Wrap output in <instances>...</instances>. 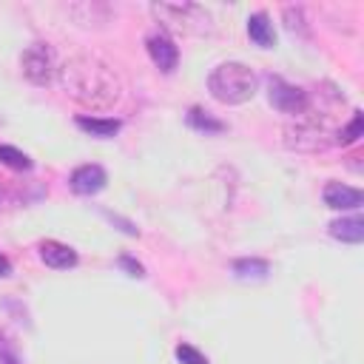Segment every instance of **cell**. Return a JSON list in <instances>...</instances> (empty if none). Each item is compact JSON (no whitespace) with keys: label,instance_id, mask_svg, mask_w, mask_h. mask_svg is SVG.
Here are the masks:
<instances>
[{"label":"cell","instance_id":"18","mask_svg":"<svg viewBox=\"0 0 364 364\" xmlns=\"http://www.w3.org/2000/svg\"><path fill=\"white\" fill-rule=\"evenodd\" d=\"M173 355H176V361H179V364H210L205 353H199L193 344H185V341L173 347Z\"/></svg>","mask_w":364,"mask_h":364},{"label":"cell","instance_id":"16","mask_svg":"<svg viewBox=\"0 0 364 364\" xmlns=\"http://www.w3.org/2000/svg\"><path fill=\"white\" fill-rule=\"evenodd\" d=\"M361 136H364V114L355 108V111H353V117H350V122H347V125H341V128L333 134V145L347 148V145H355Z\"/></svg>","mask_w":364,"mask_h":364},{"label":"cell","instance_id":"11","mask_svg":"<svg viewBox=\"0 0 364 364\" xmlns=\"http://www.w3.org/2000/svg\"><path fill=\"white\" fill-rule=\"evenodd\" d=\"M74 125H77L80 131H85L88 136H94V139H111V136H117V134H119L122 119H117V117H91V114H77V117H74Z\"/></svg>","mask_w":364,"mask_h":364},{"label":"cell","instance_id":"5","mask_svg":"<svg viewBox=\"0 0 364 364\" xmlns=\"http://www.w3.org/2000/svg\"><path fill=\"white\" fill-rule=\"evenodd\" d=\"M57 65H60V60L54 57V51H51L48 43H31L20 54L23 77L31 85H51L57 80Z\"/></svg>","mask_w":364,"mask_h":364},{"label":"cell","instance_id":"1","mask_svg":"<svg viewBox=\"0 0 364 364\" xmlns=\"http://www.w3.org/2000/svg\"><path fill=\"white\" fill-rule=\"evenodd\" d=\"M57 82L63 94L85 111H111L122 100V80L114 65L88 51H77L60 60Z\"/></svg>","mask_w":364,"mask_h":364},{"label":"cell","instance_id":"6","mask_svg":"<svg viewBox=\"0 0 364 364\" xmlns=\"http://www.w3.org/2000/svg\"><path fill=\"white\" fill-rule=\"evenodd\" d=\"M264 88H267V102L279 111V114H287V117H301L304 111H310V94L293 82H287L284 77L279 74H270L264 80Z\"/></svg>","mask_w":364,"mask_h":364},{"label":"cell","instance_id":"22","mask_svg":"<svg viewBox=\"0 0 364 364\" xmlns=\"http://www.w3.org/2000/svg\"><path fill=\"white\" fill-rule=\"evenodd\" d=\"M9 276H11V262L0 253V279H9Z\"/></svg>","mask_w":364,"mask_h":364},{"label":"cell","instance_id":"13","mask_svg":"<svg viewBox=\"0 0 364 364\" xmlns=\"http://www.w3.org/2000/svg\"><path fill=\"white\" fill-rule=\"evenodd\" d=\"M230 273L239 282H264L270 276V262L259 259V256H242L230 262Z\"/></svg>","mask_w":364,"mask_h":364},{"label":"cell","instance_id":"20","mask_svg":"<svg viewBox=\"0 0 364 364\" xmlns=\"http://www.w3.org/2000/svg\"><path fill=\"white\" fill-rule=\"evenodd\" d=\"M117 267H122V270H125L131 279H145V267H142V264H139L134 256H128V253H122V256L117 259Z\"/></svg>","mask_w":364,"mask_h":364},{"label":"cell","instance_id":"14","mask_svg":"<svg viewBox=\"0 0 364 364\" xmlns=\"http://www.w3.org/2000/svg\"><path fill=\"white\" fill-rule=\"evenodd\" d=\"M245 28H247V37H250L253 46H259V48H273L276 46V28H273V23L264 11H253L247 17Z\"/></svg>","mask_w":364,"mask_h":364},{"label":"cell","instance_id":"8","mask_svg":"<svg viewBox=\"0 0 364 364\" xmlns=\"http://www.w3.org/2000/svg\"><path fill=\"white\" fill-rule=\"evenodd\" d=\"M105 185H108V173H105V168L97 165V162H85V165L74 168L71 176H68V188H71L77 196H97Z\"/></svg>","mask_w":364,"mask_h":364},{"label":"cell","instance_id":"12","mask_svg":"<svg viewBox=\"0 0 364 364\" xmlns=\"http://www.w3.org/2000/svg\"><path fill=\"white\" fill-rule=\"evenodd\" d=\"M327 233L338 242H347V245H361L364 242V219L358 213L353 216H341V219H333L327 225Z\"/></svg>","mask_w":364,"mask_h":364},{"label":"cell","instance_id":"19","mask_svg":"<svg viewBox=\"0 0 364 364\" xmlns=\"http://www.w3.org/2000/svg\"><path fill=\"white\" fill-rule=\"evenodd\" d=\"M0 364H23V358H20L17 347H14V341H11L6 333H0Z\"/></svg>","mask_w":364,"mask_h":364},{"label":"cell","instance_id":"15","mask_svg":"<svg viewBox=\"0 0 364 364\" xmlns=\"http://www.w3.org/2000/svg\"><path fill=\"white\" fill-rule=\"evenodd\" d=\"M185 122H188L193 131L205 134V136H213V134H222V131H225V122H222V119H216L213 114H208L205 108H196V105L188 108Z\"/></svg>","mask_w":364,"mask_h":364},{"label":"cell","instance_id":"2","mask_svg":"<svg viewBox=\"0 0 364 364\" xmlns=\"http://www.w3.org/2000/svg\"><path fill=\"white\" fill-rule=\"evenodd\" d=\"M208 94L222 102V105H245L247 100L256 97L259 91V77L250 65L239 63V60H228V63H219L210 68L208 80Z\"/></svg>","mask_w":364,"mask_h":364},{"label":"cell","instance_id":"7","mask_svg":"<svg viewBox=\"0 0 364 364\" xmlns=\"http://www.w3.org/2000/svg\"><path fill=\"white\" fill-rule=\"evenodd\" d=\"M145 48H148L151 63H154L162 74H173V71H176V65H179V46L173 43V37H171L168 31H162V28L151 31V34L145 37Z\"/></svg>","mask_w":364,"mask_h":364},{"label":"cell","instance_id":"4","mask_svg":"<svg viewBox=\"0 0 364 364\" xmlns=\"http://www.w3.org/2000/svg\"><path fill=\"white\" fill-rule=\"evenodd\" d=\"M284 142L293 151H324L327 145H333V131L327 128V119L304 111L284 128Z\"/></svg>","mask_w":364,"mask_h":364},{"label":"cell","instance_id":"3","mask_svg":"<svg viewBox=\"0 0 364 364\" xmlns=\"http://www.w3.org/2000/svg\"><path fill=\"white\" fill-rule=\"evenodd\" d=\"M151 14L162 23V31L182 34H205L210 31V14L196 3H154Z\"/></svg>","mask_w":364,"mask_h":364},{"label":"cell","instance_id":"10","mask_svg":"<svg viewBox=\"0 0 364 364\" xmlns=\"http://www.w3.org/2000/svg\"><path fill=\"white\" fill-rule=\"evenodd\" d=\"M37 256H40V262H43L46 267H51V270H71V267H77V262H80L77 250H74L71 245H65V242H57V239L40 242V245H37Z\"/></svg>","mask_w":364,"mask_h":364},{"label":"cell","instance_id":"9","mask_svg":"<svg viewBox=\"0 0 364 364\" xmlns=\"http://www.w3.org/2000/svg\"><path fill=\"white\" fill-rule=\"evenodd\" d=\"M321 199L330 210H358L364 205V193L347 182H327L321 191Z\"/></svg>","mask_w":364,"mask_h":364},{"label":"cell","instance_id":"21","mask_svg":"<svg viewBox=\"0 0 364 364\" xmlns=\"http://www.w3.org/2000/svg\"><path fill=\"white\" fill-rule=\"evenodd\" d=\"M102 216H105V219H108L111 225H117V228H119V230H122L125 236H136V233H139V228H136V225H134L131 219H122L119 213H111V210H102Z\"/></svg>","mask_w":364,"mask_h":364},{"label":"cell","instance_id":"17","mask_svg":"<svg viewBox=\"0 0 364 364\" xmlns=\"http://www.w3.org/2000/svg\"><path fill=\"white\" fill-rule=\"evenodd\" d=\"M0 165H6L11 171H31L34 168V162L26 151H20L14 145H6V142H0Z\"/></svg>","mask_w":364,"mask_h":364}]
</instances>
